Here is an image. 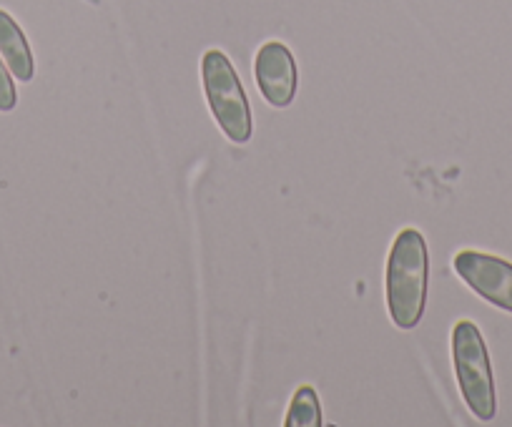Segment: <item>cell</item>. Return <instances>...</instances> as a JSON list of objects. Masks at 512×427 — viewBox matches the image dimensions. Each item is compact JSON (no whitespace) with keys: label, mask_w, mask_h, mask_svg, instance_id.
<instances>
[{"label":"cell","mask_w":512,"mask_h":427,"mask_svg":"<svg viewBox=\"0 0 512 427\" xmlns=\"http://www.w3.org/2000/svg\"><path fill=\"white\" fill-rule=\"evenodd\" d=\"M16 106H18L16 81H13L11 68L6 66L3 56H0V114H11Z\"/></svg>","instance_id":"ba28073f"},{"label":"cell","mask_w":512,"mask_h":427,"mask_svg":"<svg viewBox=\"0 0 512 427\" xmlns=\"http://www.w3.org/2000/svg\"><path fill=\"white\" fill-rule=\"evenodd\" d=\"M201 83H204L211 116L226 134V139L234 141V144H246L254 134L251 106L244 86H241L239 73H236L234 63L229 61L224 51L209 48L204 53V58H201Z\"/></svg>","instance_id":"3957f363"},{"label":"cell","mask_w":512,"mask_h":427,"mask_svg":"<svg viewBox=\"0 0 512 427\" xmlns=\"http://www.w3.org/2000/svg\"><path fill=\"white\" fill-rule=\"evenodd\" d=\"M427 282H430V254L420 229H402L390 247L384 294L392 325L415 330L425 317Z\"/></svg>","instance_id":"6da1fadb"},{"label":"cell","mask_w":512,"mask_h":427,"mask_svg":"<svg viewBox=\"0 0 512 427\" xmlns=\"http://www.w3.org/2000/svg\"><path fill=\"white\" fill-rule=\"evenodd\" d=\"M0 56L6 61V66L11 68L13 78L28 83L36 76V58H33L31 46H28V38L23 33V28L18 26L16 18L8 11L0 8Z\"/></svg>","instance_id":"8992f818"},{"label":"cell","mask_w":512,"mask_h":427,"mask_svg":"<svg viewBox=\"0 0 512 427\" xmlns=\"http://www.w3.org/2000/svg\"><path fill=\"white\" fill-rule=\"evenodd\" d=\"M455 274L485 302L512 314V264L495 254L462 249L452 259Z\"/></svg>","instance_id":"277c9868"},{"label":"cell","mask_w":512,"mask_h":427,"mask_svg":"<svg viewBox=\"0 0 512 427\" xmlns=\"http://www.w3.org/2000/svg\"><path fill=\"white\" fill-rule=\"evenodd\" d=\"M322 405H319V395L312 385H302L294 390L292 402H289L287 427H322Z\"/></svg>","instance_id":"52a82bcc"},{"label":"cell","mask_w":512,"mask_h":427,"mask_svg":"<svg viewBox=\"0 0 512 427\" xmlns=\"http://www.w3.org/2000/svg\"><path fill=\"white\" fill-rule=\"evenodd\" d=\"M450 345L457 387H460L467 410L480 422H490L497 415V392L490 355H487V345L480 327L470 319H460L452 327Z\"/></svg>","instance_id":"7a4b0ae2"},{"label":"cell","mask_w":512,"mask_h":427,"mask_svg":"<svg viewBox=\"0 0 512 427\" xmlns=\"http://www.w3.org/2000/svg\"><path fill=\"white\" fill-rule=\"evenodd\" d=\"M254 81L272 109L292 106L299 88L297 58L282 41H267L254 58Z\"/></svg>","instance_id":"5b68a950"}]
</instances>
